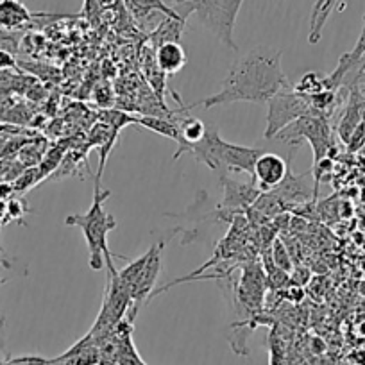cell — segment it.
I'll list each match as a JSON object with an SVG mask.
<instances>
[{
    "instance_id": "cell-1",
    "label": "cell",
    "mask_w": 365,
    "mask_h": 365,
    "mask_svg": "<svg viewBox=\"0 0 365 365\" xmlns=\"http://www.w3.org/2000/svg\"><path fill=\"white\" fill-rule=\"evenodd\" d=\"M282 51L269 47H255L231 65L222 86L215 96L206 97L201 103L181 108L188 111L192 108L227 106L233 103L267 104L279 90L289 88V79L282 66Z\"/></svg>"
},
{
    "instance_id": "cell-2",
    "label": "cell",
    "mask_w": 365,
    "mask_h": 365,
    "mask_svg": "<svg viewBox=\"0 0 365 365\" xmlns=\"http://www.w3.org/2000/svg\"><path fill=\"white\" fill-rule=\"evenodd\" d=\"M111 197V190L104 192L101 185L96 182L93 190V201L86 213H76V215L66 217V226H76L83 231L84 240L90 251V267L93 270H101L104 265L108 267V272H117L113 265V255L108 247V235L117 227V220L111 213L104 210V201Z\"/></svg>"
},
{
    "instance_id": "cell-3",
    "label": "cell",
    "mask_w": 365,
    "mask_h": 365,
    "mask_svg": "<svg viewBox=\"0 0 365 365\" xmlns=\"http://www.w3.org/2000/svg\"><path fill=\"white\" fill-rule=\"evenodd\" d=\"M187 2L192 8V15L205 29L219 38L231 51L238 52L233 33L244 0H187Z\"/></svg>"
},
{
    "instance_id": "cell-4",
    "label": "cell",
    "mask_w": 365,
    "mask_h": 365,
    "mask_svg": "<svg viewBox=\"0 0 365 365\" xmlns=\"http://www.w3.org/2000/svg\"><path fill=\"white\" fill-rule=\"evenodd\" d=\"M276 138L297 147H299L301 140H308L312 145V150H314V165L324 160L328 156L329 149L333 147L331 129H329L328 117L315 110H312L310 113L303 115L296 122L287 125Z\"/></svg>"
},
{
    "instance_id": "cell-5",
    "label": "cell",
    "mask_w": 365,
    "mask_h": 365,
    "mask_svg": "<svg viewBox=\"0 0 365 365\" xmlns=\"http://www.w3.org/2000/svg\"><path fill=\"white\" fill-rule=\"evenodd\" d=\"M269 111H267V128L263 131V138L272 140L292 122L303 115L310 113L312 104L307 96L297 93L294 88H283L272 99L267 103Z\"/></svg>"
},
{
    "instance_id": "cell-6",
    "label": "cell",
    "mask_w": 365,
    "mask_h": 365,
    "mask_svg": "<svg viewBox=\"0 0 365 365\" xmlns=\"http://www.w3.org/2000/svg\"><path fill=\"white\" fill-rule=\"evenodd\" d=\"M165 244L167 242H158L154 245V251L150 255L149 262H147L145 269L142 270V274L138 276L135 283L131 285V308H129V314H128V321L133 322L135 321L136 314H138L140 307H142L145 301L150 299L154 292V283H156L158 276H160V270H161V251H163Z\"/></svg>"
},
{
    "instance_id": "cell-7",
    "label": "cell",
    "mask_w": 365,
    "mask_h": 365,
    "mask_svg": "<svg viewBox=\"0 0 365 365\" xmlns=\"http://www.w3.org/2000/svg\"><path fill=\"white\" fill-rule=\"evenodd\" d=\"M289 170V163L282 156L274 153H262L256 160L251 179L256 182V187L262 194H267L285 181Z\"/></svg>"
},
{
    "instance_id": "cell-8",
    "label": "cell",
    "mask_w": 365,
    "mask_h": 365,
    "mask_svg": "<svg viewBox=\"0 0 365 365\" xmlns=\"http://www.w3.org/2000/svg\"><path fill=\"white\" fill-rule=\"evenodd\" d=\"M361 20H364V26H361L360 38H358L354 48L339 59V65H336V68L333 70L329 76H324L326 90H333V91L339 90V88L346 83L347 76H351L353 70H356V72L361 76L360 68H361V63H364L365 59V15Z\"/></svg>"
},
{
    "instance_id": "cell-9",
    "label": "cell",
    "mask_w": 365,
    "mask_h": 365,
    "mask_svg": "<svg viewBox=\"0 0 365 365\" xmlns=\"http://www.w3.org/2000/svg\"><path fill=\"white\" fill-rule=\"evenodd\" d=\"M262 153L263 150L256 149V147L235 145V143H230L226 142V140H222L219 149L220 167H222V170L245 172V174H249L252 178L255 163Z\"/></svg>"
},
{
    "instance_id": "cell-10",
    "label": "cell",
    "mask_w": 365,
    "mask_h": 365,
    "mask_svg": "<svg viewBox=\"0 0 365 365\" xmlns=\"http://www.w3.org/2000/svg\"><path fill=\"white\" fill-rule=\"evenodd\" d=\"M220 181H222V187H224V199L222 202H220V208L224 210L249 208V206L255 205L256 199H258L259 194H262L252 179L251 182H240L227 178L226 174H222Z\"/></svg>"
},
{
    "instance_id": "cell-11",
    "label": "cell",
    "mask_w": 365,
    "mask_h": 365,
    "mask_svg": "<svg viewBox=\"0 0 365 365\" xmlns=\"http://www.w3.org/2000/svg\"><path fill=\"white\" fill-rule=\"evenodd\" d=\"M365 120V97L358 90L356 84L349 88V97H347V106L344 110L342 118L339 124V136L344 143H347L349 136L354 129Z\"/></svg>"
},
{
    "instance_id": "cell-12",
    "label": "cell",
    "mask_w": 365,
    "mask_h": 365,
    "mask_svg": "<svg viewBox=\"0 0 365 365\" xmlns=\"http://www.w3.org/2000/svg\"><path fill=\"white\" fill-rule=\"evenodd\" d=\"M220 142H222V138H220L219 131H217L215 128H208L201 142L194 143V145H188L185 154H192L195 160L205 163L206 167L212 168V170H222L219 160Z\"/></svg>"
},
{
    "instance_id": "cell-13",
    "label": "cell",
    "mask_w": 365,
    "mask_h": 365,
    "mask_svg": "<svg viewBox=\"0 0 365 365\" xmlns=\"http://www.w3.org/2000/svg\"><path fill=\"white\" fill-rule=\"evenodd\" d=\"M43 13H31L20 0H0V27L8 31H22Z\"/></svg>"
},
{
    "instance_id": "cell-14",
    "label": "cell",
    "mask_w": 365,
    "mask_h": 365,
    "mask_svg": "<svg viewBox=\"0 0 365 365\" xmlns=\"http://www.w3.org/2000/svg\"><path fill=\"white\" fill-rule=\"evenodd\" d=\"M156 65L165 76H175L181 68H185L188 63L187 51L182 48V45L179 41H167V43H161L160 47H156Z\"/></svg>"
},
{
    "instance_id": "cell-15",
    "label": "cell",
    "mask_w": 365,
    "mask_h": 365,
    "mask_svg": "<svg viewBox=\"0 0 365 365\" xmlns=\"http://www.w3.org/2000/svg\"><path fill=\"white\" fill-rule=\"evenodd\" d=\"M135 124H140L142 128L158 133V135L165 136V138L174 140L178 145L181 143L179 120H175V118L156 117V115H142V117H135Z\"/></svg>"
},
{
    "instance_id": "cell-16",
    "label": "cell",
    "mask_w": 365,
    "mask_h": 365,
    "mask_svg": "<svg viewBox=\"0 0 365 365\" xmlns=\"http://www.w3.org/2000/svg\"><path fill=\"white\" fill-rule=\"evenodd\" d=\"M125 4H128L129 11H131L138 20L149 19V16L156 11L163 13L165 16H170V19L188 20L187 16L179 15L174 8H170L168 4H165L163 0H125Z\"/></svg>"
},
{
    "instance_id": "cell-17",
    "label": "cell",
    "mask_w": 365,
    "mask_h": 365,
    "mask_svg": "<svg viewBox=\"0 0 365 365\" xmlns=\"http://www.w3.org/2000/svg\"><path fill=\"white\" fill-rule=\"evenodd\" d=\"M206 125L205 122L199 120V118L187 117L179 120V131H181V143L178 145V150L174 154V160H178L181 154H185L188 145H194V143L201 142L202 136L206 135Z\"/></svg>"
},
{
    "instance_id": "cell-18",
    "label": "cell",
    "mask_w": 365,
    "mask_h": 365,
    "mask_svg": "<svg viewBox=\"0 0 365 365\" xmlns=\"http://www.w3.org/2000/svg\"><path fill=\"white\" fill-rule=\"evenodd\" d=\"M308 188L304 187V175H294L289 170L285 181L279 187L274 188V194L278 195L282 201H303L308 197Z\"/></svg>"
},
{
    "instance_id": "cell-19",
    "label": "cell",
    "mask_w": 365,
    "mask_h": 365,
    "mask_svg": "<svg viewBox=\"0 0 365 365\" xmlns=\"http://www.w3.org/2000/svg\"><path fill=\"white\" fill-rule=\"evenodd\" d=\"M185 26H187V20L165 16L163 22L158 26V29L150 36V41H153L154 47H160L161 43H167V41H179Z\"/></svg>"
},
{
    "instance_id": "cell-20",
    "label": "cell",
    "mask_w": 365,
    "mask_h": 365,
    "mask_svg": "<svg viewBox=\"0 0 365 365\" xmlns=\"http://www.w3.org/2000/svg\"><path fill=\"white\" fill-rule=\"evenodd\" d=\"M154 245H156V244L150 245V249H149V251L145 252V255H142V256H140V258L133 259V262H129L128 265L124 267V269L118 270V276H120L122 282H125V283H128L129 287H131L133 283H135L136 279H138V276H140V274H142V270L145 269L147 262H149L150 255H153Z\"/></svg>"
},
{
    "instance_id": "cell-21",
    "label": "cell",
    "mask_w": 365,
    "mask_h": 365,
    "mask_svg": "<svg viewBox=\"0 0 365 365\" xmlns=\"http://www.w3.org/2000/svg\"><path fill=\"white\" fill-rule=\"evenodd\" d=\"M294 90H296L297 93H301V96H307V97L315 96V93H321L322 90H326L324 76H321V73L317 72L304 73Z\"/></svg>"
},
{
    "instance_id": "cell-22",
    "label": "cell",
    "mask_w": 365,
    "mask_h": 365,
    "mask_svg": "<svg viewBox=\"0 0 365 365\" xmlns=\"http://www.w3.org/2000/svg\"><path fill=\"white\" fill-rule=\"evenodd\" d=\"M63 158H65V150H63L61 147H51V149L45 150L43 158H41L40 165H38L41 179H45V178H48V175L54 174V172L58 170L59 165H61Z\"/></svg>"
},
{
    "instance_id": "cell-23",
    "label": "cell",
    "mask_w": 365,
    "mask_h": 365,
    "mask_svg": "<svg viewBox=\"0 0 365 365\" xmlns=\"http://www.w3.org/2000/svg\"><path fill=\"white\" fill-rule=\"evenodd\" d=\"M43 181L40 174V168L38 167H27L19 178L13 181V190H15L16 195H24L26 192H29L31 188L36 187L38 182Z\"/></svg>"
},
{
    "instance_id": "cell-24",
    "label": "cell",
    "mask_w": 365,
    "mask_h": 365,
    "mask_svg": "<svg viewBox=\"0 0 365 365\" xmlns=\"http://www.w3.org/2000/svg\"><path fill=\"white\" fill-rule=\"evenodd\" d=\"M336 2H339V0H326L324 6H322V9H321V13H319V16L315 19V22L312 24L310 36H308V41H310L312 45L319 43V40H321V34H322V29H324V26H326V20H328V16L331 15V11L335 9Z\"/></svg>"
},
{
    "instance_id": "cell-25",
    "label": "cell",
    "mask_w": 365,
    "mask_h": 365,
    "mask_svg": "<svg viewBox=\"0 0 365 365\" xmlns=\"http://www.w3.org/2000/svg\"><path fill=\"white\" fill-rule=\"evenodd\" d=\"M270 256H272L274 265L278 267V269L285 270V272H290L294 267L292 258H290L289 251H287L285 244L283 240H274L272 247H270Z\"/></svg>"
},
{
    "instance_id": "cell-26",
    "label": "cell",
    "mask_w": 365,
    "mask_h": 365,
    "mask_svg": "<svg viewBox=\"0 0 365 365\" xmlns=\"http://www.w3.org/2000/svg\"><path fill=\"white\" fill-rule=\"evenodd\" d=\"M0 51H9L13 54L20 51L19 31H8L0 27Z\"/></svg>"
},
{
    "instance_id": "cell-27",
    "label": "cell",
    "mask_w": 365,
    "mask_h": 365,
    "mask_svg": "<svg viewBox=\"0 0 365 365\" xmlns=\"http://www.w3.org/2000/svg\"><path fill=\"white\" fill-rule=\"evenodd\" d=\"M29 212H31V210L27 208L26 202H24L20 197L9 199V201H8V215H6L4 226L8 222H11V220H22L24 217H26Z\"/></svg>"
},
{
    "instance_id": "cell-28",
    "label": "cell",
    "mask_w": 365,
    "mask_h": 365,
    "mask_svg": "<svg viewBox=\"0 0 365 365\" xmlns=\"http://www.w3.org/2000/svg\"><path fill=\"white\" fill-rule=\"evenodd\" d=\"M19 66L15 54L9 51H0V70H13Z\"/></svg>"
},
{
    "instance_id": "cell-29",
    "label": "cell",
    "mask_w": 365,
    "mask_h": 365,
    "mask_svg": "<svg viewBox=\"0 0 365 365\" xmlns=\"http://www.w3.org/2000/svg\"><path fill=\"white\" fill-rule=\"evenodd\" d=\"M15 190H13V182L0 181V201H9L15 197Z\"/></svg>"
},
{
    "instance_id": "cell-30",
    "label": "cell",
    "mask_w": 365,
    "mask_h": 365,
    "mask_svg": "<svg viewBox=\"0 0 365 365\" xmlns=\"http://www.w3.org/2000/svg\"><path fill=\"white\" fill-rule=\"evenodd\" d=\"M324 2H326V0H317V2H315L314 11H312V24H314L315 19H317V16H319V13H321V9H322V6H324Z\"/></svg>"
},
{
    "instance_id": "cell-31",
    "label": "cell",
    "mask_w": 365,
    "mask_h": 365,
    "mask_svg": "<svg viewBox=\"0 0 365 365\" xmlns=\"http://www.w3.org/2000/svg\"><path fill=\"white\" fill-rule=\"evenodd\" d=\"M6 215H8V201H0V224L4 226Z\"/></svg>"
},
{
    "instance_id": "cell-32",
    "label": "cell",
    "mask_w": 365,
    "mask_h": 365,
    "mask_svg": "<svg viewBox=\"0 0 365 365\" xmlns=\"http://www.w3.org/2000/svg\"><path fill=\"white\" fill-rule=\"evenodd\" d=\"M4 342V317H0V346Z\"/></svg>"
},
{
    "instance_id": "cell-33",
    "label": "cell",
    "mask_w": 365,
    "mask_h": 365,
    "mask_svg": "<svg viewBox=\"0 0 365 365\" xmlns=\"http://www.w3.org/2000/svg\"><path fill=\"white\" fill-rule=\"evenodd\" d=\"M360 72H361V73L365 72V59H364V63H361V68H360Z\"/></svg>"
},
{
    "instance_id": "cell-34",
    "label": "cell",
    "mask_w": 365,
    "mask_h": 365,
    "mask_svg": "<svg viewBox=\"0 0 365 365\" xmlns=\"http://www.w3.org/2000/svg\"><path fill=\"white\" fill-rule=\"evenodd\" d=\"M0 283H2V279H0Z\"/></svg>"
}]
</instances>
